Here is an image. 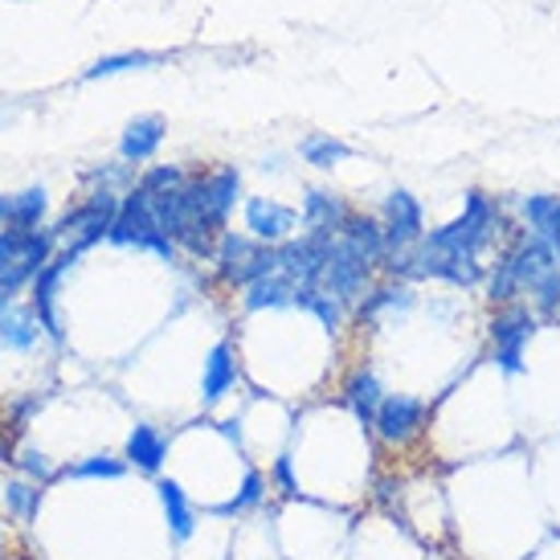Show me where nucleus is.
<instances>
[{
  "label": "nucleus",
  "mask_w": 560,
  "mask_h": 560,
  "mask_svg": "<svg viewBox=\"0 0 560 560\" xmlns=\"http://www.w3.org/2000/svg\"><path fill=\"white\" fill-rule=\"evenodd\" d=\"M515 218L508 201L487 192V188H467L463 209L451 221L425 230L413 254L405 258V282H442L451 291H479L499 249L512 242Z\"/></svg>",
  "instance_id": "nucleus-1"
},
{
  "label": "nucleus",
  "mask_w": 560,
  "mask_h": 560,
  "mask_svg": "<svg viewBox=\"0 0 560 560\" xmlns=\"http://www.w3.org/2000/svg\"><path fill=\"white\" fill-rule=\"evenodd\" d=\"M491 307L503 303H528L540 319L560 315V258L545 237L528 234L515 225L512 242L499 249L487 279L479 287Z\"/></svg>",
  "instance_id": "nucleus-2"
},
{
  "label": "nucleus",
  "mask_w": 560,
  "mask_h": 560,
  "mask_svg": "<svg viewBox=\"0 0 560 560\" xmlns=\"http://www.w3.org/2000/svg\"><path fill=\"white\" fill-rule=\"evenodd\" d=\"M124 197H127V192H119V188H107V185L86 188L79 201L62 213V221L54 225V242H58V249H66V254H79V258H82L86 249H94L98 242H107L110 221H115V213H119V201H124Z\"/></svg>",
  "instance_id": "nucleus-3"
},
{
  "label": "nucleus",
  "mask_w": 560,
  "mask_h": 560,
  "mask_svg": "<svg viewBox=\"0 0 560 560\" xmlns=\"http://www.w3.org/2000/svg\"><path fill=\"white\" fill-rule=\"evenodd\" d=\"M540 315L528 303H503L491 307L487 319V360L495 364L503 376H524L528 373V343L540 331Z\"/></svg>",
  "instance_id": "nucleus-4"
},
{
  "label": "nucleus",
  "mask_w": 560,
  "mask_h": 560,
  "mask_svg": "<svg viewBox=\"0 0 560 560\" xmlns=\"http://www.w3.org/2000/svg\"><path fill=\"white\" fill-rule=\"evenodd\" d=\"M107 242L119 249L156 254L160 262H176V258H180V246H176V242L168 237V230L160 225L156 209H152V201L143 197L140 185H131V192L119 201V213H115V221H110Z\"/></svg>",
  "instance_id": "nucleus-5"
},
{
  "label": "nucleus",
  "mask_w": 560,
  "mask_h": 560,
  "mask_svg": "<svg viewBox=\"0 0 560 560\" xmlns=\"http://www.w3.org/2000/svg\"><path fill=\"white\" fill-rule=\"evenodd\" d=\"M376 218L385 225V266H381V279H397L405 258L413 254V246L430 230L425 225V205L409 188H389L381 209H376Z\"/></svg>",
  "instance_id": "nucleus-6"
},
{
  "label": "nucleus",
  "mask_w": 560,
  "mask_h": 560,
  "mask_svg": "<svg viewBox=\"0 0 560 560\" xmlns=\"http://www.w3.org/2000/svg\"><path fill=\"white\" fill-rule=\"evenodd\" d=\"M54 254H58V242H54V230H46V225H37V230L0 225V287H9V291L30 287L49 266Z\"/></svg>",
  "instance_id": "nucleus-7"
},
{
  "label": "nucleus",
  "mask_w": 560,
  "mask_h": 560,
  "mask_svg": "<svg viewBox=\"0 0 560 560\" xmlns=\"http://www.w3.org/2000/svg\"><path fill=\"white\" fill-rule=\"evenodd\" d=\"M192 201L201 209V218L225 234L230 230V218H234V209L246 201V192H242V168L237 164H209V168H192Z\"/></svg>",
  "instance_id": "nucleus-8"
},
{
  "label": "nucleus",
  "mask_w": 560,
  "mask_h": 560,
  "mask_svg": "<svg viewBox=\"0 0 560 560\" xmlns=\"http://www.w3.org/2000/svg\"><path fill=\"white\" fill-rule=\"evenodd\" d=\"M430 418H434V405L418 393H385V401L376 409L373 434L381 438V446L405 451L430 430Z\"/></svg>",
  "instance_id": "nucleus-9"
},
{
  "label": "nucleus",
  "mask_w": 560,
  "mask_h": 560,
  "mask_svg": "<svg viewBox=\"0 0 560 560\" xmlns=\"http://www.w3.org/2000/svg\"><path fill=\"white\" fill-rule=\"evenodd\" d=\"M209 262H213V275H218L221 287H230V291H242L249 279H258L270 262V246H262L258 237H249L246 230H225L218 237V246L209 254Z\"/></svg>",
  "instance_id": "nucleus-10"
},
{
  "label": "nucleus",
  "mask_w": 560,
  "mask_h": 560,
  "mask_svg": "<svg viewBox=\"0 0 560 560\" xmlns=\"http://www.w3.org/2000/svg\"><path fill=\"white\" fill-rule=\"evenodd\" d=\"M242 230L249 237H258L262 246H282V242H291L299 234V209L279 201V197L254 192V197L242 201Z\"/></svg>",
  "instance_id": "nucleus-11"
},
{
  "label": "nucleus",
  "mask_w": 560,
  "mask_h": 560,
  "mask_svg": "<svg viewBox=\"0 0 560 560\" xmlns=\"http://www.w3.org/2000/svg\"><path fill=\"white\" fill-rule=\"evenodd\" d=\"M79 262V254H66V249H58L54 258H49V266L37 275V279L30 282L33 295H30V307L33 315H37V324H42V331H46L49 343H62L66 331H62V312H58V282L70 275V266Z\"/></svg>",
  "instance_id": "nucleus-12"
},
{
  "label": "nucleus",
  "mask_w": 560,
  "mask_h": 560,
  "mask_svg": "<svg viewBox=\"0 0 560 560\" xmlns=\"http://www.w3.org/2000/svg\"><path fill=\"white\" fill-rule=\"evenodd\" d=\"M348 213H352V205H348V197H340L336 188L307 185L303 197H299V234L336 237L340 225L348 221Z\"/></svg>",
  "instance_id": "nucleus-13"
},
{
  "label": "nucleus",
  "mask_w": 560,
  "mask_h": 560,
  "mask_svg": "<svg viewBox=\"0 0 560 560\" xmlns=\"http://www.w3.org/2000/svg\"><path fill=\"white\" fill-rule=\"evenodd\" d=\"M508 209H512V218L520 230L545 237L560 258V197L557 192H515L512 201H508Z\"/></svg>",
  "instance_id": "nucleus-14"
},
{
  "label": "nucleus",
  "mask_w": 560,
  "mask_h": 560,
  "mask_svg": "<svg viewBox=\"0 0 560 560\" xmlns=\"http://www.w3.org/2000/svg\"><path fill=\"white\" fill-rule=\"evenodd\" d=\"M168 140V119L148 110V115H136L127 119V127L119 131V160L131 164V168H143L160 156V148Z\"/></svg>",
  "instance_id": "nucleus-15"
},
{
  "label": "nucleus",
  "mask_w": 560,
  "mask_h": 560,
  "mask_svg": "<svg viewBox=\"0 0 560 560\" xmlns=\"http://www.w3.org/2000/svg\"><path fill=\"white\" fill-rule=\"evenodd\" d=\"M242 381V360H237L234 340H218L209 348V357L201 364V405L213 409L218 401H225Z\"/></svg>",
  "instance_id": "nucleus-16"
},
{
  "label": "nucleus",
  "mask_w": 560,
  "mask_h": 560,
  "mask_svg": "<svg viewBox=\"0 0 560 560\" xmlns=\"http://www.w3.org/2000/svg\"><path fill=\"white\" fill-rule=\"evenodd\" d=\"M343 405L352 409V418L360 421V425H369L373 430L376 421V409H381V401H385V385H381V376L369 369V364H357L352 373H348V381H343Z\"/></svg>",
  "instance_id": "nucleus-17"
},
{
  "label": "nucleus",
  "mask_w": 560,
  "mask_h": 560,
  "mask_svg": "<svg viewBox=\"0 0 560 560\" xmlns=\"http://www.w3.org/2000/svg\"><path fill=\"white\" fill-rule=\"evenodd\" d=\"M124 458L127 467L143 470V475H160L164 463H168V438L160 434L152 421H136L131 434H127Z\"/></svg>",
  "instance_id": "nucleus-18"
},
{
  "label": "nucleus",
  "mask_w": 560,
  "mask_h": 560,
  "mask_svg": "<svg viewBox=\"0 0 560 560\" xmlns=\"http://www.w3.org/2000/svg\"><path fill=\"white\" fill-rule=\"evenodd\" d=\"M49 218V192L42 185L21 188V192H0V225H21L37 230Z\"/></svg>",
  "instance_id": "nucleus-19"
},
{
  "label": "nucleus",
  "mask_w": 560,
  "mask_h": 560,
  "mask_svg": "<svg viewBox=\"0 0 560 560\" xmlns=\"http://www.w3.org/2000/svg\"><path fill=\"white\" fill-rule=\"evenodd\" d=\"M156 499H160V508H164V520H168L172 540H176V545H185L188 536L197 532V508H192L188 491L176 479H160L156 482Z\"/></svg>",
  "instance_id": "nucleus-20"
},
{
  "label": "nucleus",
  "mask_w": 560,
  "mask_h": 560,
  "mask_svg": "<svg viewBox=\"0 0 560 560\" xmlns=\"http://www.w3.org/2000/svg\"><path fill=\"white\" fill-rule=\"evenodd\" d=\"M168 62V54H156V49H124V54H103L98 62H91L82 70V82H98V79H119V74H136V70H156V66Z\"/></svg>",
  "instance_id": "nucleus-21"
},
{
  "label": "nucleus",
  "mask_w": 560,
  "mask_h": 560,
  "mask_svg": "<svg viewBox=\"0 0 560 560\" xmlns=\"http://www.w3.org/2000/svg\"><path fill=\"white\" fill-rule=\"evenodd\" d=\"M42 336H46V331H42V324H37L33 307H16V303H13L9 312L0 315V348H4V352L30 357Z\"/></svg>",
  "instance_id": "nucleus-22"
},
{
  "label": "nucleus",
  "mask_w": 560,
  "mask_h": 560,
  "mask_svg": "<svg viewBox=\"0 0 560 560\" xmlns=\"http://www.w3.org/2000/svg\"><path fill=\"white\" fill-rule=\"evenodd\" d=\"M299 160L312 164L315 172H331L352 160V143L331 136V131H312V136L299 140Z\"/></svg>",
  "instance_id": "nucleus-23"
},
{
  "label": "nucleus",
  "mask_w": 560,
  "mask_h": 560,
  "mask_svg": "<svg viewBox=\"0 0 560 560\" xmlns=\"http://www.w3.org/2000/svg\"><path fill=\"white\" fill-rule=\"evenodd\" d=\"M42 482L33 479H13L9 487H4V508H9V515H13L16 524H33L37 520V512H42Z\"/></svg>",
  "instance_id": "nucleus-24"
},
{
  "label": "nucleus",
  "mask_w": 560,
  "mask_h": 560,
  "mask_svg": "<svg viewBox=\"0 0 560 560\" xmlns=\"http://www.w3.org/2000/svg\"><path fill=\"white\" fill-rule=\"evenodd\" d=\"M262 499H266V475L258 467H246L237 495L225 499V503H218V508H209V512L221 515V520H230V515H242V512H249V508H258Z\"/></svg>",
  "instance_id": "nucleus-25"
},
{
  "label": "nucleus",
  "mask_w": 560,
  "mask_h": 560,
  "mask_svg": "<svg viewBox=\"0 0 560 560\" xmlns=\"http://www.w3.org/2000/svg\"><path fill=\"white\" fill-rule=\"evenodd\" d=\"M62 475L66 479H124L127 463L110 458V454H91V458H82L74 467H66Z\"/></svg>",
  "instance_id": "nucleus-26"
},
{
  "label": "nucleus",
  "mask_w": 560,
  "mask_h": 560,
  "mask_svg": "<svg viewBox=\"0 0 560 560\" xmlns=\"http://www.w3.org/2000/svg\"><path fill=\"white\" fill-rule=\"evenodd\" d=\"M13 463L21 467V475H25V479L42 482V487L58 479V470H54V463H49V458H46L42 451H21V454L13 458Z\"/></svg>",
  "instance_id": "nucleus-27"
},
{
  "label": "nucleus",
  "mask_w": 560,
  "mask_h": 560,
  "mask_svg": "<svg viewBox=\"0 0 560 560\" xmlns=\"http://www.w3.org/2000/svg\"><path fill=\"white\" fill-rule=\"evenodd\" d=\"M270 482L279 487V495L287 499H299L303 491H299V479H295V458L291 454H279L275 458V467H270Z\"/></svg>",
  "instance_id": "nucleus-28"
},
{
  "label": "nucleus",
  "mask_w": 560,
  "mask_h": 560,
  "mask_svg": "<svg viewBox=\"0 0 560 560\" xmlns=\"http://www.w3.org/2000/svg\"><path fill=\"white\" fill-rule=\"evenodd\" d=\"M218 434L221 438H230V442H237V446H242V421H218Z\"/></svg>",
  "instance_id": "nucleus-29"
},
{
  "label": "nucleus",
  "mask_w": 560,
  "mask_h": 560,
  "mask_svg": "<svg viewBox=\"0 0 560 560\" xmlns=\"http://www.w3.org/2000/svg\"><path fill=\"white\" fill-rule=\"evenodd\" d=\"M13 303H16V291H9V287H0V315L9 312Z\"/></svg>",
  "instance_id": "nucleus-30"
},
{
  "label": "nucleus",
  "mask_w": 560,
  "mask_h": 560,
  "mask_svg": "<svg viewBox=\"0 0 560 560\" xmlns=\"http://www.w3.org/2000/svg\"><path fill=\"white\" fill-rule=\"evenodd\" d=\"M4 430V425H0ZM0 463H13V446H9V438L0 434Z\"/></svg>",
  "instance_id": "nucleus-31"
},
{
  "label": "nucleus",
  "mask_w": 560,
  "mask_h": 560,
  "mask_svg": "<svg viewBox=\"0 0 560 560\" xmlns=\"http://www.w3.org/2000/svg\"><path fill=\"white\" fill-rule=\"evenodd\" d=\"M0 560H4V532H0Z\"/></svg>",
  "instance_id": "nucleus-32"
},
{
  "label": "nucleus",
  "mask_w": 560,
  "mask_h": 560,
  "mask_svg": "<svg viewBox=\"0 0 560 560\" xmlns=\"http://www.w3.org/2000/svg\"><path fill=\"white\" fill-rule=\"evenodd\" d=\"M557 324H560V315H557Z\"/></svg>",
  "instance_id": "nucleus-33"
}]
</instances>
